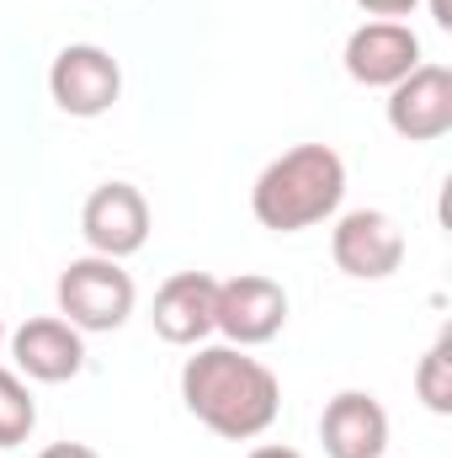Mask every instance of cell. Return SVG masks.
<instances>
[{
    "instance_id": "6da1fadb",
    "label": "cell",
    "mask_w": 452,
    "mask_h": 458,
    "mask_svg": "<svg viewBox=\"0 0 452 458\" xmlns=\"http://www.w3.org/2000/svg\"><path fill=\"white\" fill-rule=\"evenodd\" d=\"M181 400L187 411L229 443H255L277 411H282V384L261 357H245V346H197L181 368Z\"/></svg>"
},
{
    "instance_id": "7a4b0ae2",
    "label": "cell",
    "mask_w": 452,
    "mask_h": 458,
    "mask_svg": "<svg viewBox=\"0 0 452 458\" xmlns=\"http://www.w3.org/2000/svg\"><path fill=\"white\" fill-rule=\"evenodd\" d=\"M340 198H346V160L331 144H293L255 176L250 214L272 234H298L336 219Z\"/></svg>"
},
{
    "instance_id": "3957f363",
    "label": "cell",
    "mask_w": 452,
    "mask_h": 458,
    "mask_svg": "<svg viewBox=\"0 0 452 458\" xmlns=\"http://www.w3.org/2000/svg\"><path fill=\"white\" fill-rule=\"evenodd\" d=\"M59 320H70L80 336H107L122 331L133 304H138V288L133 277L122 272V261L113 256H75L64 272H59Z\"/></svg>"
},
{
    "instance_id": "277c9868",
    "label": "cell",
    "mask_w": 452,
    "mask_h": 458,
    "mask_svg": "<svg viewBox=\"0 0 452 458\" xmlns=\"http://www.w3.org/2000/svg\"><path fill=\"white\" fill-rule=\"evenodd\" d=\"M288 326V288L261 277V272H239L219 283L213 299V331L229 346H266L272 336H282Z\"/></svg>"
},
{
    "instance_id": "5b68a950",
    "label": "cell",
    "mask_w": 452,
    "mask_h": 458,
    "mask_svg": "<svg viewBox=\"0 0 452 458\" xmlns=\"http://www.w3.org/2000/svg\"><path fill=\"white\" fill-rule=\"evenodd\" d=\"M48 97L70 117H102L122 97V64L96 43H70L48 64Z\"/></svg>"
},
{
    "instance_id": "8992f818",
    "label": "cell",
    "mask_w": 452,
    "mask_h": 458,
    "mask_svg": "<svg viewBox=\"0 0 452 458\" xmlns=\"http://www.w3.org/2000/svg\"><path fill=\"white\" fill-rule=\"evenodd\" d=\"M331 256L346 277L356 283H383L405 267V229L383 208H351L331 229Z\"/></svg>"
},
{
    "instance_id": "52a82bcc",
    "label": "cell",
    "mask_w": 452,
    "mask_h": 458,
    "mask_svg": "<svg viewBox=\"0 0 452 458\" xmlns=\"http://www.w3.org/2000/svg\"><path fill=\"white\" fill-rule=\"evenodd\" d=\"M80 234H86L91 256L122 261V256L144 250V240H149V203H144V192L133 182H102L86 198V208H80Z\"/></svg>"
},
{
    "instance_id": "ba28073f",
    "label": "cell",
    "mask_w": 452,
    "mask_h": 458,
    "mask_svg": "<svg viewBox=\"0 0 452 458\" xmlns=\"http://www.w3.org/2000/svg\"><path fill=\"white\" fill-rule=\"evenodd\" d=\"M346 75L356 81V86H367V91H389V86H399L415 64H421V38H415V27H405V21H362L351 38H346Z\"/></svg>"
},
{
    "instance_id": "9c48e42d",
    "label": "cell",
    "mask_w": 452,
    "mask_h": 458,
    "mask_svg": "<svg viewBox=\"0 0 452 458\" xmlns=\"http://www.w3.org/2000/svg\"><path fill=\"white\" fill-rule=\"evenodd\" d=\"M389 128L410 144H431L452 133V70L415 64L399 86H389Z\"/></svg>"
},
{
    "instance_id": "30bf717a",
    "label": "cell",
    "mask_w": 452,
    "mask_h": 458,
    "mask_svg": "<svg viewBox=\"0 0 452 458\" xmlns=\"http://www.w3.org/2000/svg\"><path fill=\"white\" fill-rule=\"evenodd\" d=\"M11 362L32 384H70L86 368V342H80V331L70 320L38 315V320L11 331Z\"/></svg>"
},
{
    "instance_id": "8fae6325",
    "label": "cell",
    "mask_w": 452,
    "mask_h": 458,
    "mask_svg": "<svg viewBox=\"0 0 452 458\" xmlns=\"http://www.w3.org/2000/svg\"><path fill=\"white\" fill-rule=\"evenodd\" d=\"M325 458H383L389 454V411L367 389H340L320 411Z\"/></svg>"
},
{
    "instance_id": "7c38bea8",
    "label": "cell",
    "mask_w": 452,
    "mask_h": 458,
    "mask_svg": "<svg viewBox=\"0 0 452 458\" xmlns=\"http://www.w3.org/2000/svg\"><path fill=\"white\" fill-rule=\"evenodd\" d=\"M213 299H219V277L208 272H176L160 283L155 293V336L171 346H203L213 336Z\"/></svg>"
},
{
    "instance_id": "4fadbf2b",
    "label": "cell",
    "mask_w": 452,
    "mask_h": 458,
    "mask_svg": "<svg viewBox=\"0 0 452 458\" xmlns=\"http://www.w3.org/2000/svg\"><path fill=\"white\" fill-rule=\"evenodd\" d=\"M38 427V400L16 368H0V448H21Z\"/></svg>"
},
{
    "instance_id": "5bb4252c",
    "label": "cell",
    "mask_w": 452,
    "mask_h": 458,
    "mask_svg": "<svg viewBox=\"0 0 452 458\" xmlns=\"http://www.w3.org/2000/svg\"><path fill=\"white\" fill-rule=\"evenodd\" d=\"M415 394L431 416H452V331H442L415 368Z\"/></svg>"
},
{
    "instance_id": "9a60e30c",
    "label": "cell",
    "mask_w": 452,
    "mask_h": 458,
    "mask_svg": "<svg viewBox=\"0 0 452 458\" xmlns=\"http://www.w3.org/2000/svg\"><path fill=\"white\" fill-rule=\"evenodd\" d=\"M367 16H383V21H399V16H410L421 0H356Z\"/></svg>"
},
{
    "instance_id": "2e32d148",
    "label": "cell",
    "mask_w": 452,
    "mask_h": 458,
    "mask_svg": "<svg viewBox=\"0 0 452 458\" xmlns=\"http://www.w3.org/2000/svg\"><path fill=\"white\" fill-rule=\"evenodd\" d=\"M38 458H102V454L86 448V443H54V448H43Z\"/></svg>"
},
{
    "instance_id": "e0dca14e",
    "label": "cell",
    "mask_w": 452,
    "mask_h": 458,
    "mask_svg": "<svg viewBox=\"0 0 452 458\" xmlns=\"http://www.w3.org/2000/svg\"><path fill=\"white\" fill-rule=\"evenodd\" d=\"M245 458H304L298 448H288V443H261V448H250Z\"/></svg>"
},
{
    "instance_id": "ac0fdd59",
    "label": "cell",
    "mask_w": 452,
    "mask_h": 458,
    "mask_svg": "<svg viewBox=\"0 0 452 458\" xmlns=\"http://www.w3.org/2000/svg\"><path fill=\"white\" fill-rule=\"evenodd\" d=\"M431 21H437L442 32H452V0H431Z\"/></svg>"
},
{
    "instance_id": "d6986e66",
    "label": "cell",
    "mask_w": 452,
    "mask_h": 458,
    "mask_svg": "<svg viewBox=\"0 0 452 458\" xmlns=\"http://www.w3.org/2000/svg\"><path fill=\"white\" fill-rule=\"evenodd\" d=\"M0 346H5V320H0Z\"/></svg>"
}]
</instances>
